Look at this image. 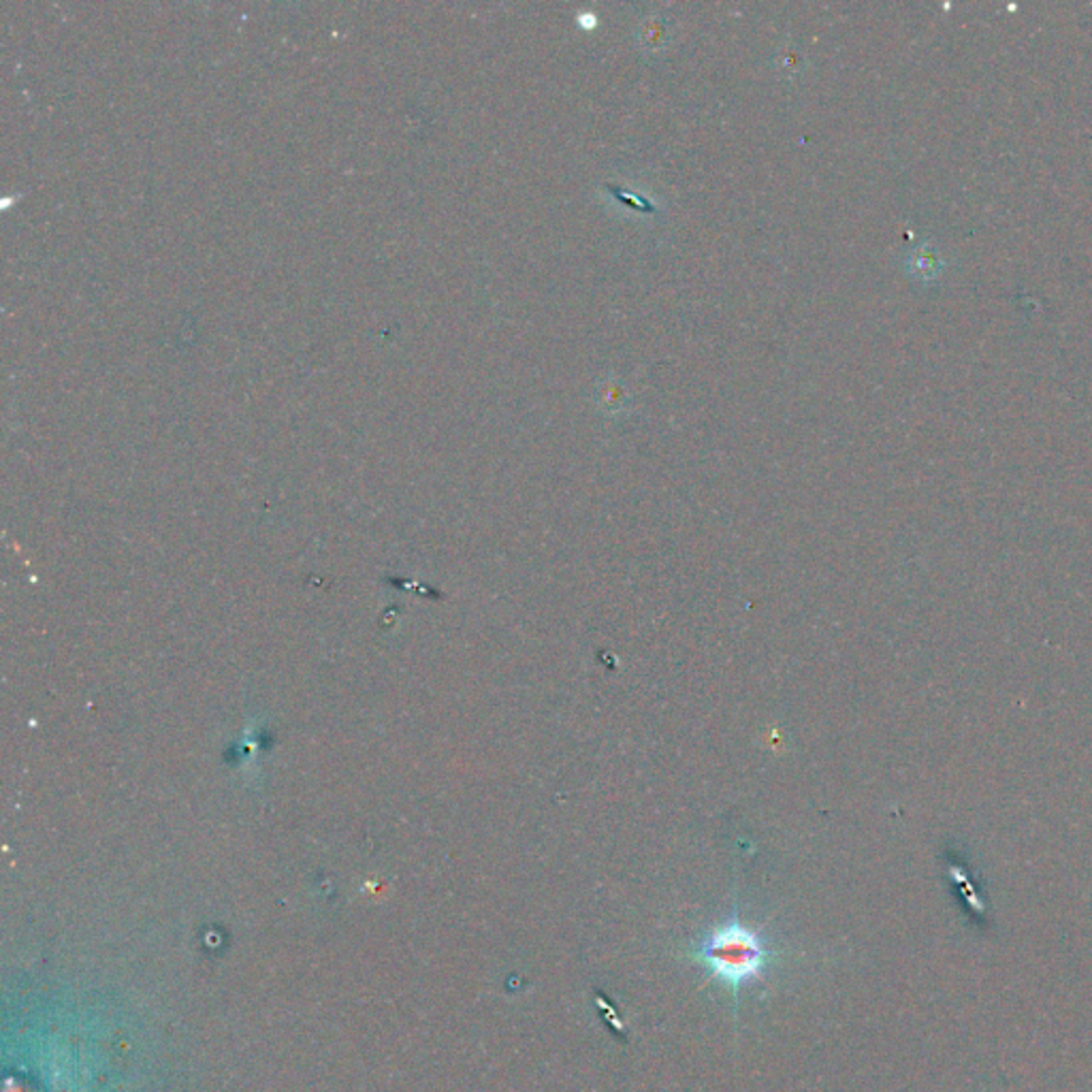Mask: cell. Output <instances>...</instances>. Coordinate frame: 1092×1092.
<instances>
[{"label": "cell", "instance_id": "cell-3", "mask_svg": "<svg viewBox=\"0 0 1092 1092\" xmlns=\"http://www.w3.org/2000/svg\"><path fill=\"white\" fill-rule=\"evenodd\" d=\"M907 269H909V273L913 275V278H918L922 282H930V280H937L941 275L943 260L933 243H924V245H918V248H915L909 255V258H907Z\"/></svg>", "mask_w": 1092, "mask_h": 1092}, {"label": "cell", "instance_id": "cell-5", "mask_svg": "<svg viewBox=\"0 0 1092 1092\" xmlns=\"http://www.w3.org/2000/svg\"><path fill=\"white\" fill-rule=\"evenodd\" d=\"M779 66H781L779 71H783V73H789V75L798 73L803 66L801 53H798L796 50H781L779 52Z\"/></svg>", "mask_w": 1092, "mask_h": 1092}, {"label": "cell", "instance_id": "cell-2", "mask_svg": "<svg viewBox=\"0 0 1092 1092\" xmlns=\"http://www.w3.org/2000/svg\"><path fill=\"white\" fill-rule=\"evenodd\" d=\"M671 33H672V24H671V20L664 18V15H659V13L644 15L641 24H638V33H636L638 48L642 50V53H647V56H657V53L666 48L668 41H671V37H672Z\"/></svg>", "mask_w": 1092, "mask_h": 1092}, {"label": "cell", "instance_id": "cell-4", "mask_svg": "<svg viewBox=\"0 0 1092 1092\" xmlns=\"http://www.w3.org/2000/svg\"><path fill=\"white\" fill-rule=\"evenodd\" d=\"M598 397L604 407H621L623 402H626V391H623L617 380H609L604 382L602 389H599Z\"/></svg>", "mask_w": 1092, "mask_h": 1092}, {"label": "cell", "instance_id": "cell-1", "mask_svg": "<svg viewBox=\"0 0 1092 1092\" xmlns=\"http://www.w3.org/2000/svg\"><path fill=\"white\" fill-rule=\"evenodd\" d=\"M683 953L704 968L706 978L730 990L734 1022H738L743 990L764 983L783 958V948L762 926H751L741 920L738 905H734L730 918L706 928Z\"/></svg>", "mask_w": 1092, "mask_h": 1092}]
</instances>
